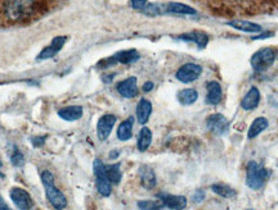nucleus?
<instances>
[{
    "mask_svg": "<svg viewBox=\"0 0 278 210\" xmlns=\"http://www.w3.org/2000/svg\"><path fill=\"white\" fill-rule=\"evenodd\" d=\"M132 2V6L134 9H139V11H142V9L144 8V7L147 6V0H130Z\"/></svg>",
    "mask_w": 278,
    "mask_h": 210,
    "instance_id": "31",
    "label": "nucleus"
},
{
    "mask_svg": "<svg viewBox=\"0 0 278 210\" xmlns=\"http://www.w3.org/2000/svg\"><path fill=\"white\" fill-rule=\"evenodd\" d=\"M153 88V83L152 82H146L143 86V90L146 91V92H148V91H151Z\"/></svg>",
    "mask_w": 278,
    "mask_h": 210,
    "instance_id": "34",
    "label": "nucleus"
},
{
    "mask_svg": "<svg viewBox=\"0 0 278 210\" xmlns=\"http://www.w3.org/2000/svg\"><path fill=\"white\" fill-rule=\"evenodd\" d=\"M35 7H36L35 0H7L4 9L8 20L17 22L34 15Z\"/></svg>",
    "mask_w": 278,
    "mask_h": 210,
    "instance_id": "1",
    "label": "nucleus"
},
{
    "mask_svg": "<svg viewBox=\"0 0 278 210\" xmlns=\"http://www.w3.org/2000/svg\"><path fill=\"white\" fill-rule=\"evenodd\" d=\"M198 99V92L193 88H183L178 92V100L182 105H192Z\"/></svg>",
    "mask_w": 278,
    "mask_h": 210,
    "instance_id": "23",
    "label": "nucleus"
},
{
    "mask_svg": "<svg viewBox=\"0 0 278 210\" xmlns=\"http://www.w3.org/2000/svg\"><path fill=\"white\" fill-rule=\"evenodd\" d=\"M44 141H45V137H35V139H32V144H34V146H36V148H39V146H41L44 144Z\"/></svg>",
    "mask_w": 278,
    "mask_h": 210,
    "instance_id": "33",
    "label": "nucleus"
},
{
    "mask_svg": "<svg viewBox=\"0 0 278 210\" xmlns=\"http://www.w3.org/2000/svg\"><path fill=\"white\" fill-rule=\"evenodd\" d=\"M204 199H205V192L202 190H197L195 193H193V196H192V201L197 202V204H198V202L202 201Z\"/></svg>",
    "mask_w": 278,
    "mask_h": 210,
    "instance_id": "32",
    "label": "nucleus"
},
{
    "mask_svg": "<svg viewBox=\"0 0 278 210\" xmlns=\"http://www.w3.org/2000/svg\"><path fill=\"white\" fill-rule=\"evenodd\" d=\"M211 190L215 193H218L219 196L224 197V199H231V197H235L237 195L235 188H232L228 185H224V183H215V185H212Z\"/></svg>",
    "mask_w": 278,
    "mask_h": 210,
    "instance_id": "25",
    "label": "nucleus"
},
{
    "mask_svg": "<svg viewBox=\"0 0 278 210\" xmlns=\"http://www.w3.org/2000/svg\"><path fill=\"white\" fill-rule=\"evenodd\" d=\"M139 59V54H138L137 50H125L120 51L118 54H115L112 58L103 60L102 63H107L104 67H108V65H114L115 63H123V64H130L133 62H137Z\"/></svg>",
    "mask_w": 278,
    "mask_h": 210,
    "instance_id": "10",
    "label": "nucleus"
},
{
    "mask_svg": "<svg viewBox=\"0 0 278 210\" xmlns=\"http://www.w3.org/2000/svg\"><path fill=\"white\" fill-rule=\"evenodd\" d=\"M152 141V132L147 127H143L138 136V150L146 151Z\"/></svg>",
    "mask_w": 278,
    "mask_h": 210,
    "instance_id": "24",
    "label": "nucleus"
},
{
    "mask_svg": "<svg viewBox=\"0 0 278 210\" xmlns=\"http://www.w3.org/2000/svg\"><path fill=\"white\" fill-rule=\"evenodd\" d=\"M152 113V104L147 99H141L137 105V120L141 125H146Z\"/></svg>",
    "mask_w": 278,
    "mask_h": 210,
    "instance_id": "14",
    "label": "nucleus"
},
{
    "mask_svg": "<svg viewBox=\"0 0 278 210\" xmlns=\"http://www.w3.org/2000/svg\"><path fill=\"white\" fill-rule=\"evenodd\" d=\"M268 177H269V172L263 165L258 164L256 162H250L247 164L246 183L250 188H252V190L261 188L264 183L267 182Z\"/></svg>",
    "mask_w": 278,
    "mask_h": 210,
    "instance_id": "3",
    "label": "nucleus"
},
{
    "mask_svg": "<svg viewBox=\"0 0 278 210\" xmlns=\"http://www.w3.org/2000/svg\"><path fill=\"white\" fill-rule=\"evenodd\" d=\"M138 207L141 210H161L162 204L157 201H151V200H144V201H138Z\"/></svg>",
    "mask_w": 278,
    "mask_h": 210,
    "instance_id": "28",
    "label": "nucleus"
},
{
    "mask_svg": "<svg viewBox=\"0 0 278 210\" xmlns=\"http://www.w3.org/2000/svg\"><path fill=\"white\" fill-rule=\"evenodd\" d=\"M206 126L215 135H224L230 130V123L221 114H212L206 120Z\"/></svg>",
    "mask_w": 278,
    "mask_h": 210,
    "instance_id": "7",
    "label": "nucleus"
},
{
    "mask_svg": "<svg viewBox=\"0 0 278 210\" xmlns=\"http://www.w3.org/2000/svg\"><path fill=\"white\" fill-rule=\"evenodd\" d=\"M139 174H141L142 185H143L144 187L148 188V190H151V188L155 187L156 176H155V172H153L151 168L142 167L141 170H139Z\"/></svg>",
    "mask_w": 278,
    "mask_h": 210,
    "instance_id": "21",
    "label": "nucleus"
},
{
    "mask_svg": "<svg viewBox=\"0 0 278 210\" xmlns=\"http://www.w3.org/2000/svg\"><path fill=\"white\" fill-rule=\"evenodd\" d=\"M41 182H43L44 188H45L46 192V197L50 201V204L57 210L65 209L67 205L66 196L63 195L62 191H60L55 187L53 174L49 170H44L43 173H41Z\"/></svg>",
    "mask_w": 278,
    "mask_h": 210,
    "instance_id": "2",
    "label": "nucleus"
},
{
    "mask_svg": "<svg viewBox=\"0 0 278 210\" xmlns=\"http://www.w3.org/2000/svg\"><path fill=\"white\" fill-rule=\"evenodd\" d=\"M106 176L111 183H119L121 181V170L120 164L106 165Z\"/></svg>",
    "mask_w": 278,
    "mask_h": 210,
    "instance_id": "26",
    "label": "nucleus"
},
{
    "mask_svg": "<svg viewBox=\"0 0 278 210\" xmlns=\"http://www.w3.org/2000/svg\"><path fill=\"white\" fill-rule=\"evenodd\" d=\"M178 40L191 41V43H195L196 45H198L200 48H205V46L207 45V43H209V36H207L205 32L195 31L181 35V36H178Z\"/></svg>",
    "mask_w": 278,
    "mask_h": 210,
    "instance_id": "16",
    "label": "nucleus"
},
{
    "mask_svg": "<svg viewBox=\"0 0 278 210\" xmlns=\"http://www.w3.org/2000/svg\"><path fill=\"white\" fill-rule=\"evenodd\" d=\"M275 59V53L273 49L270 48H264L260 49L259 51H256L255 54L252 55L251 58V65L252 68L255 69L256 72H263L265 69H268L270 65L274 63Z\"/></svg>",
    "mask_w": 278,
    "mask_h": 210,
    "instance_id": "4",
    "label": "nucleus"
},
{
    "mask_svg": "<svg viewBox=\"0 0 278 210\" xmlns=\"http://www.w3.org/2000/svg\"><path fill=\"white\" fill-rule=\"evenodd\" d=\"M116 155H119V151H112V153L109 154V158H118Z\"/></svg>",
    "mask_w": 278,
    "mask_h": 210,
    "instance_id": "36",
    "label": "nucleus"
},
{
    "mask_svg": "<svg viewBox=\"0 0 278 210\" xmlns=\"http://www.w3.org/2000/svg\"><path fill=\"white\" fill-rule=\"evenodd\" d=\"M11 199L20 210H30L32 207V205H34V201H32L30 193L20 187L12 188Z\"/></svg>",
    "mask_w": 278,
    "mask_h": 210,
    "instance_id": "6",
    "label": "nucleus"
},
{
    "mask_svg": "<svg viewBox=\"0 0 278 210\" xmlns=\"http://www.w3.org/2000/svg\"><path fill=\"white\" fill-rule=\"evenodd\" d=\"M116 123V117L114 114H104L103 117H100L99 121H98L97 126V134L99 140H107V137L111 134L112 128Z\"/></svg>",
    "mask_w": 278,
    "mask_h": 210,
    "instance_id": "9",
    "label": "nucleus"
},
{
    "mask_svg": "<svg viewBox=\"0 0 278 210\" xmlns=\"http://www.w3.org/2000/svg\"><path fill=\"white\" fill-rule=\"evenodd\" d=\"M202 73V67L196 63H187V64H183L181 68L177 71V78H178L181 82L188 83L193 82L200 77V74Z\"/></svg>",
    "mask_w": 278,
    "mask_h": 210,
    "instance_id": "5",
    "label": "nucleus"
},
{
    "mask_svg": "<svg viewBox=\"0 0 278 210\" xmlns=\"http://www.w3.org/2000/svg\"><path fill=\"white\" fill-rule=\"evenodd\" d=\"M98 192L102 196H109L111 195V182L107 178H97L95 181Z\"/></svg>",
    "mask_w": 278,
    "mask_h": 210,
    "instance_id": "27",
    "label": "nucleus"
},
{
    "mask_svg": "<svg viewBox=\"0 0 278 210\" xmlns=\"http://www.w3.org/2000/svg\"><path fill=\"white\" fill-rule=\"evenodd\" d=\"M160 200L162 205L173 210H183L187 206V199L182 195H170V193H161Z\"/></svg>",
    "mask_w": 278,
    "mask_h": 210,
    "instance_id": "11",
    "label": "nucleus"
},
{
    "mask_svg": "<svg viewBox=\"0 0 278 210\" xmlns=\"http://www.w3.org/2000/svg\"><path fill=\"white\" fill-rule=\"evenodd\" d=\"M93 169H94V174L97 178H107L106 176V165L100 162L99 159L94 160V164H93ZM108 179V178H107Z\"/></svg>",
    "mask_w": 278,
    "mask_h": 210,
    "instance_id": "29",
    "label": "nucleus"
},
{
    "mask_svg": "<svg viewBox=\"0 0 278 210\" xmlns=\"http://www.w3.org/2000/svg\"><path fill=\"white\" fill-rule=\"evenodd\" d=\"M12 163L16 165V167H22L25 164V158H23L22 153L17 149H15L13 154H12Z\"/></svg>",
    "mask_w": 278,
    "mask_h": 210,
    "instance_id": "30",
    "label": "nucleus"
},
{
    "mask_svg": "<svg viewBox=\"0 0 278 210\" xmlns=\"http://www.w3.org/2000/svg\"><path fill=\"white\" fill-rule=\"evenodd\" d=\"M58 116L65 121H78L80 120L81 116H83V108L80 105H72V107H66V108H62L58 111Z\"/></svg>",
    "mask_w": 278,
    "mask_h": 210,
    "instance_id": "17",
    "label": "nucleus"
},
{
    "mask_svg": "<svg viewBox=\"0 0 278 210\" xmlns=\"http://www.w3.org/2000/svg\"><path fill=\"white\" fill-rule=\"evenodd\" d=\"M259 102H260V92L256 87H251L241 100V108L245 111H252L258 107Z\"/></svg>",
    "mask_w": 278,
    "mask_h": 210,
    "instance_id": "13",
    "label": "nucleus"
},
{
    "mask_svg": "<svg viewBox=\"0 0 278 210\" xmlns=\"http://www.w3.org/2000/svg\"><path fill=\"white\" fill-rule=\"evenodd\" d=\"M227 25L233 27V29L238 30V31L247 32V34H255V32L261 31L260 26L256 25V23L247 22V21H231Z\"/></svg>",
    "mask_w": 278,
    "mask_h": 210,
    "instance_id": "18",
    "label": "nucleus"
},
{
    "mask_svg": "<svg viewBox=\"0 0 278 210\" xmlns=\"http://www.w3.org/2000/svg\"><path fill=\"white\" fill-rule=\"evenodd\" d=\"M133 123H134V118L130 117L128 120H125L124 122H121V125L118 128V137L121 141H128L129 139H132L133 136Z\"/></svg>",
    "mask_w": 278,
    "mask_h": 210,
    "instance_id": "19",
    "label": "nucleus"
},
{
    "mask_svg": "<svg viewBox=\"0 0 278 210\" xmlns=\"http://www.w3.org/2000/svg\"><path fill=\"white\" fill-rule=\"evenodd\" d=\"M119 94L124 97H134L138 94V86H137V78L135 77H129L126 80L121 81L118 85Z\"/></svg>",
    "mask_w": 278,
    "mask_h": 210,
    "instance_id": "12",
    "label": "nucleus"
},
{
    "mask_svg": "<svg viewBox=\"0 0 278 210\" xmlns=\"http://www.w3.org/2000/svg\"><path fill=\"white\" fill-rule=\"evenodd\" d=\"M65 43H66V37L65 36L54 37L52 40V43L41 50V53L39 54V57H37V60H45L55 57V55L61 51V49L63 48Z\"/></svg>",
    "mask_w": 278,
    "mask_h": 210,
    "instance_id": "8",
    "label": "nucleus"
},
{
    "mask_svg": "<svg viewBox=\"0 0 278 210\" xmlns=\"http://www.w3.org/2000/svg\"><path fill=\"white\" fill-rule=\"evenodd\" d=\"M267 127L268 121L265 120V118H263V117H259V118H256V120L251 123V126H250L247 136H249V139H254V137L259 136Z\"/></svg>",
    "mask_w": 278,
    "mask_h": 210,
    "instance_id": "22",
    "label": "nucleus"
},
{
    "mask_svg": "<svg viewBox=\"0 0 278 210\" xmlns=\"http://www.w3.org/2000/svg\"><path fill=\"white\" fill-rule=\"evenodd\" d=\"M221 97H223V91H221V86L219 85V82L212 81L207 83L206 101L211 105H218L221 101Z\"/></svg>",
    "mask_w": 278,
    "mask_h": 210,
    "instance_id": "15",
    "label": "nucleus"
},
{
    "mask_svg": "<svg viewBox=\"0 0 278 210\" xmlns=\"http://www.w3.org/2000/svg\"><path fill=\"white\" fill-rule=\"evenodd\" d=\"M165 12L172 13V15H182V16H193L196 15V11L188 6H184L182 3H169L165 7Z\"/></svg>",
    "mask_w": 278,
    "mask_h": 210,
    "instance_id": "20",
    "label": "nucleus"
},
{
    "mask_svg": "<svg viewBox=\"0 0 278 210\" xmlns=\"http://www.w3.org/2000/svg\"><path fill=\"white\" fill-rule=\"evenodd\" d=\"M0 210H9V207L7 206V204L3 201V199H2V197H0Z\"/></svg>",
    "mask_w": 278,
    "mask_h": 210,
    "instance_id": "35",
    "label": "nucleus"
}]
</instances>
